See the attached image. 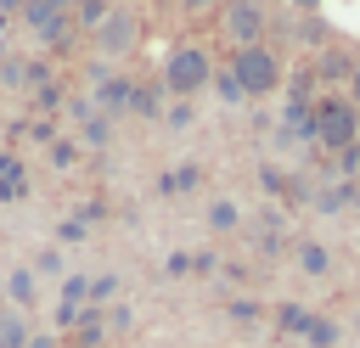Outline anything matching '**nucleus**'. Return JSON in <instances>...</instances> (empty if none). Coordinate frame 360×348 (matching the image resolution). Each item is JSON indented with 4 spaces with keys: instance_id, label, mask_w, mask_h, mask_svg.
Instances as JSON below:
<instances>
[{
    "instance_id": "obj_10",
    "label": "nucleus",
    "mask_w": 360,
    "mask_h": 348,
    "mask_svg": "<svg viewBox=\"0 0 360 348\" xmlns=\"http://www.w3.org/2000/svg\"><path fill=\"white\" fill-rule=\"evenodd\" d=\"M208 225H214V230H231V225H236V208H231V202H214V208H208Z\"/></svg>"
},
{
    "instance_id": "obj_3",
    "label": "nucleus",
    "mask_w": 360,
    "mask_h": 348,
    "mask_svg": "<svg viewBox=\"0 0 360 348\" xmlns=\"http://www.w3.org/2000/svg\"><path fill=\"white\" fill-rule=\"evenodd\" d=\"M163 79H169V90H174V95H191V90H202V79H208V56H202L197 45H174V56H169Z\"/></svg>"
},
{
    "instance_id": "obj_14",
    "label": "nucleus",
    "mask_w": 360,
    "mask_h": 348,
    "mask_svg": "<svg viewBox=\"0 0 360 348\" xmlns=\"http://www.w3.org/2000/svg\"><path fill=\"white\" fill-rule=\"evenodd\" d=\"M180 6H208V0H180Z\"/></svg>"
},
{
    "instance_id": "obj_9",
    "label": "nucleus",
    "mask_w": 360,
    "mask_h": 348,
    "mask_svg": "<svg viewBox=\"0 0 360 348\" xmlns=\"http://www.w3.org/2000/svg\"><path fill=\"white\" fill-rule=\"evenodd\" d=\"M11 297H17L11 309H22V303L34 297V275H28V269H17V275H11Z\"/></svg>"
},
{
    "instance_id": "obj_7",
    "label": "nucleus",
    "mask_w": 360,
    "mask_h": 348,
    "mask_svg": "<svg viewBox=\"0 0 360 348\" xmlns=\"http://www.w3.org/2000/svg\"><path fill=\"white\" fill-rule=\"evenodd\" d=\"M0 196H6V202L22 196V163H17V157H0Z\"/></svg>"
},
{
    "instance_id": "obj_13",
    "label": "nucleus",
    "mask_w": 360,
    "mask_h": 348,
    "mask_svg": "<svg viewBox=\"0 0 360 348\" xmlns=\"http://www.w3.org/2000/svg\"><path fill=\"white\" fill-rule=\"evenodd\" d=\"M354 95H360V67H354Z\"/></svg>"
},
{
    "instance_id": "obj_12",
    "label": "nucleus",
    "mask_w": 360,
    "mask_h": 348,
    "mask_svg": "<svg viewBox=\"0 0 360 348\" xmlns=\"http://www.w3.org/2000/svg\"><path fill=\"white\" fill-rule=\"evenodd\" d=\"M28 348H56V337H51V331H34V337H28Z\"/></svg>"
},
{
    "instance_id": "obj_5",
    "label": "nucleus",
    "mask_w": 360,
    "mask_h": 348,
    "mask_svg": "<svg viewBox=\"0 0 360 348\" xmlns=\"http://www.w3.org/2000/svg\"><path fill=\"white\" fill-rule=\"evenodd\" d=\"M225 28H231V39H242V45H253V34H259V11H253V6H236Z\"/></svg>"
},
{
    "instance_id": "obj_4",
    "label": "nucleus",
    "mask_w": 360,
    "mask_h": 348,
    "mask_svg": "<svg viewBox=\"0 0 360 348\" xmlns=\"http://www.w3.org/2000/svg\"><path fill=\"white\" fill-rule=\"evenodd\" d=\"M28 314L22 309H0V348H28Z\"/></svg>"
},
{
    "instance_id": "obj_6",
    "label": "nucleus",
    "mask_w": 360,
    "mask_h": 348,
    "mask_svg": "<svg viewBox=\"0 0 360 348\" xmlns=\"http://www.w3.org/2000/svg\"><path fill=\"white\" fill-rule=\"evenodd\" d=\"M129 39H135V22H129V17L118 11V17H112V22L101 28V51H124Z\"/></svg>"
},
{
    "instance_id": "obj_2",
    "label": "nucleus",
    "mask_w": 360,
    "mask_h": 348,
    "mask_svg": "<svg viewBox=\"0 0 360 348\" xmlns=\"http://www.w3.org/2000/svg\"><path fill=\"white\" fill-rule=\"evenodd\" d=\"M315 140H321V146H338V152L354 146V140H360L354 107H349V101H326V107L315 112Z\"/></svg>"
},
{
    "instance_id": "obj_8",
    "label": "nucleus",
    "mask_w": 360,
    "mask_h": 348,
    "mask_svg": "<svg viewBox=\"0 0 360 348\" xmlns=\"http://www.w3.org/2000/svg\"><path fill=\"white\" fill-rule=\"evenodd\" d=\"M298 264H304L309 275H326V264H332V258H326V247H315V241H309V247H298Z\"/></svg>"
},
{
    "instance_id": "obj_15",
    "label": "nucleus",
    "mask_w": 360,
    "mask_h": 348,
    "mask_svg": "<svg viewBox=\"0 0 360 348\" xmlns=\"http://www.w3.org/2000/svg\"><path fill=\"white\" fill-rule=\"evenodd\" d=\"M298 6H315V0H298Z\"/></svg>"
},
{
    "instance_id": "obj_1",
    "label": "nucleus",
    "mask_w": 360,
    "mask_h": 348,
    "mask_svg": "<svg viewBox=\"0 0 360 348\" xmlns=\"http://www.w3.org/2000/svg\"><path fill=\"white\" fill-rule=\"evenodd\" d=\"M231 73L242 79V90H248V95H270V90H276V79H281V62H276L264 45H242V51H236V62H231Z\"/></svg>"
},
{
    "instance_id": "obj_11",
    "label": "nucleus",
    "mask_w": 360,
    "mask_h": 348,
    "mask_svg": "<svg viewBox=\"0 0 360 348\" xmlns=\"http://www.w3.org/2000/svg\"><path fill=\"white\" fill-rule=\"evenodd\" d=\"M214 84H219V95H225V101H242V95H248V90H242V79H236V73H219V79H214Z\"/></svg>"
}]
</instances>
